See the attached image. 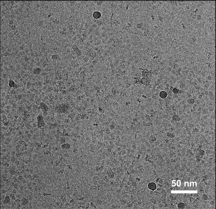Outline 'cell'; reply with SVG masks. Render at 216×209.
Returning a JSON list of instances; mask_svg holds the SVG:
<instances>
[{"label":"cell","instance_id":"1","mask_svg":"<svg viewBox=\"0 0 216 209\" xmlns=\"http://www.w3.org/2000/svg\"><path fill=\"white\" fill-rule=\"evenodd\" d=\"M37 127L39 128L44 127L45 126V123L43 117L41 114H39L37 117Z\"/></svg>","mask_w":216,"mask_h":209},{"label":"cell","instance_id":"2","mask_svg":"<svg viewBox=\"0 0 216 209\" xmlns=\"http://www.w3.org/2000/svg\"><path fill=\"white\" fill-rule=\"evenodd\" d=\"M40 107L42 110L44 116H46L47 114L48 111V108L47 106L43 103H41L40 104Z\"/></svg>","mask_w":216,"mask_h":209}]
</instances>
